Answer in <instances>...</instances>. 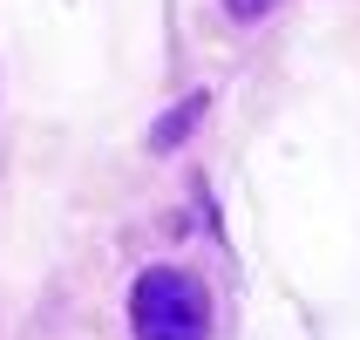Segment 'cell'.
<instances>
[{
    "label": "cell",
    "mask_w": 360,
    "mask_h": 340,
    "mask_svg": "<svg viewBox=\"0 0 360 340\" xmlns=\"http://www.w3.org/2000/svg\"><path fill=\"white\" fill-rule=\"evenodd\" d=\"M272 7H279V0H224V14H231V20H265Z\"/></svg>",
    "instance_id": "cell-3"
},
{
    "label": "cell",
    "mask_w": 360,
    "mask_h": 340,
    "mask_svg": "<svg viewBox=\"0 0 360 340\" xmlns=\"http://www.w3.org/2000/svg\"><path fill=\"white\" fill-rule=\"evenodd\" d=\"M198 116H204V96H191V102H177V109H170V116L157 122V137H150V143H157V150H177V143L191 137V122H198Z\"/></svg>",
    "instance_id": "cell-2"
},
{
    "label": "cell",
    "mask_w": 360,
    "mask_h": 340,
    "mask_svg": "<svg viewBox=\"0 0 360 340\" xmlns=\"http://www.w3.org/2000/svg\"><path fill=\"white\" fill-rule=\"evenodd\" d=\"M129 334L136 340H204L211 334V293L177 265H150L129 286Z\"/></svg>",
    "instance_id": "cell-1"
}]
</instances>
